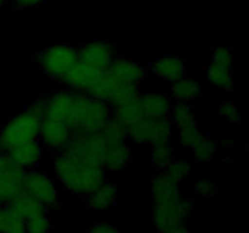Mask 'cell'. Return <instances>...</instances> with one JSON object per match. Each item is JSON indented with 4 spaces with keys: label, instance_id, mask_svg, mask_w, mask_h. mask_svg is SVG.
I'll list each match as a JSON object with an SVG mask.
<instances>
[{
    "label": "cell",
    "instance_id": "ab89813d",
    "mask_svg": "<svg viewBox=\"0 0 249 233\" xmlns=\"http://www.w3.org/2000/svg\"><path fill=\"white\" fill-rule=\"evenodd\" d=\"M46 0H14L15 7L19 10L23 9H31V7L39 6V5L44 4Z\"/></svg>",
    "mask_w": 249,
    "mask_h": 233
},
{
    "label": "cell",
    "instance_id": "9a60e30c",
    "mask_svg": "<svg viewBox=\"0 0 249 233\" xmlns=\"http://www.w3.org/2000/svg\"><path fill=\"white\" fill-rule=\"evenodd\" d=\"M150 184L152 204L177 200L182 196L180 192V182L168 176L163 171L152 176Z\"/></svg>",
    "mask_w": 249,
    "mask_h": 233
},
{
    "label": "cell",
    "instance_id": "7bdbcfd3",
    "mask_svg": "<svg viewBox=\"0 0 249 233\" xmlns=\"http://www.w3.org/2000/svg\"><path fill=\"white\" fill-rule=\"evenodd\" d=\"M12 233H27L26 231H17V232H12Z\"/></svg>",
    "mask_w": 249,
    "mask_h": 233
},
{
    "label": "cell",
    "instance_id": "e575fe53",
    "mask_svg": "<svg viewBox=\"0 0 249 233\" xmlns=\"http://www.w3.org/2000/svg\"><path fill=\"white\" fill-rule=\"evenodd\" d=\"M218 112L231 124H236L241 120V107L233 101H224L219 104Z\"/></svg>",
    "mask_w": 249,
    "mask_h": 233
},
{
    "label": "cell",
    "instance_id": "44dd1931",
    "mask_svg": "<svg viewBox=\"0 0 249 233\" xmlns=\"http://www.w3.org/2000/svg\"><path fill=\"white\" fill-rule=\"evenodd\" d=\"M6 205L10 209H12L24 221L31 220V218L41 215V214L48 213L46 208L40 201L34 199L33 197L22 193V192L17 194L15 198H12L9 203H6Z\"/></svg>",
    "mask_w": 249,
    "mask_h": 233
},
{
    "label": "cell",
    "instance_id": "d6986e66",
    "mask_svg": "<svg viewBox=\"0 0 249 233\" xmlns=\"http://www.w3.org/2000/svg\"><path fill=\"white\" fill-rule=\"evenodd\" d=\"M140 102L143 116L150 119L168 118L173 104L168 95L158 94V92L141 95Z\"/></svg>",
    "mask_w": 249,
    "mask_h": 233
},
{
    "label": "cell",
    "instance_id": "ac0fdd59",
    "mask_svg": "<svg viewBox=\"0 0 249 233\" xmlns=\"http://www.w3.org/2000/svg\"><path fill=\"white\" fill-rule=\"evenodd\" d=\"M133 157V150L129 142L107 146L105 152L102 167L106 172H118L125 169Z\"/></svg>",
    "mask_w": 249,
    "mask_h": 233
},
{
    "label": "cell",
    "instance_id": "836d02e7",
    "mask_svg": "<svg viewBox=\"0 0 249 233\" xmlns=\"http://www.w3.org/2000/svg\"><path fill=\"white\" fill-rule=\"evenodd\" d=\"M53 220L48 214H41V215L36 216L31 220L26 221V227L24 231L27 233H50L53 230Z\"/></svg>",
    "mask_w": 249,
    "mask_h": 233
},
{
    "label": "cell",
    "instance_id": "1f68e13d",
    "mask_svg": "<svg viewBox=\"0 0 249 233\" xmlns=\"http://www.w3.org/2000/svg\"><path fill=\"white\" fill-rule=\"evenodd\" d=\"M190 150L194 153V157L199 163H208L215 157L218 152V145L215 141L204 135Z\"/></svg>",
    "mask_w": 249,
    "mask_h": 233
},
{
    "label": "cell",
    "instance_id": "b9f144b4",
    "mask_svg": "<svg viewBox=\"0 0 249 233\" xmlns=\"http://www.w3.org/2000/svg\"><path fill=\"white\" fill-rule=\"evenodd\" d=\"M7 0H0V10L2 9V7L5 6V4H6Z\"/></svg>",
    "mask_w": 249,
    "mask_h": 233
},
{
    "label": "cell",
    "instance_id": "83f0119b",
    "mask_svg": "<svg viewBox=\"0 0 249 233\" xmlns=\"http://www.w3.org/2000/svg\"><path fill=\"white\" fill-rule=\"evenodd\" d=\"M26 221L19 217L12 209L5 205L0 206V233H12L24 231Z\"/></svg>",
    "mask_w": 249,
    "mask_h": 233
},
{
    "label": "cell",
    "instance_id": "8fae6325",
    "mask_svg": "<svg viewBox=\"0 0 249 233\" xmlns=\"http://www.w3.org/2000/svg\"><path fill=\"white\" fill-rule=\"evenodd\" d=\"M44 119L62 121L68 125L75 103V92L62 87L44 96Z\"/></svg>",
    "mask_w": 249,
    "mask_h": 233
},
{
    "label": "cell",
    "instance_id": "9c48e42d",
    "mask_svg": "<svg viewBox=\"0 0 249 233\" xmlns=\"http://www.w3.org/2000/svg\"><path fill=\"white\" fill-rule=\"evenodd\" d=\"M26 172L27 170L12 162L6 153L0 152V206L21 193Z\"/></svg>",
    "mask_w": 249,
    "mask_h": 233
},
{
    "label": "cell",
    "instance_id": "603a6c76",
    "mask_svg": "<svg viewBox=\"0 0 249 233\" xmlns=\"http://www.w3.org/2000/svg\"><path fill=\"white\" fill-rule=\"evenodd\" d=\"M204 77H206L207 82L213 86L219 87L221 90H226V91H232V68L225 67V66L211 61V63L206 67Z\"/></svg>",
    "mask_w": 249,
    "mask_h": 233
},
{
    "label": "cell",
    "instance_id": "7a4b0ae2",
    "mask_svg": "<svg viewBox=\"0 0 249 233\" xmlns=\"http://www.w3.org/2000/svg\"><path fill=\"white\" fill-rule=\"evenodd\" d=\"M112 118V107L107 102L75 92V103L68 126L73 133H99Z\"/></svg>",
    "mask_w": 249,
    "mask_h": 233
},
{
    "label": "cell",
    "instance_id": "f546056e",
    "mask_svg": "<svg viewBox=\"0 0 249 233\" xmlns=\"http://www.w3.org/2000/svg\"><path fill=\"white\" fill-rule=\"evenodd\" d=\"M175 157L174 148L172 143H165V145H155L150 146V162L156 169H160V171L167 167Z\"/></svg>",
    "mask_w": 249,
    "mask_h": 233
},
{
    "label": "cell",
    "instance_id": "4dcf8cb0",
    "mask_svg": "<svg viewBox=\"0 0 249 233\" xmlns=\"http://www.w3.org/2000/svg\"><path fill=\"white\" fill-rule=\"evenodd\" d=\"M117 82L114 79H112L109 75H107L106 73H104L101 78L88 90L85 94L89 95L90 97L96 100H101V101L107 102L108 101L109 96L113 92L114 87H116Z\"/></svg>",
    "mask_w": 249,
    "mask_h": 233
},
{
    "label": "cell",
    "instance_id": "52a82bcc",
    "mask_svg": "<svg viewBox=\"0 0 249 233\" xmlns=\"http://www.w3.org/2000/svg\"><path fill=\"white\" fill-rule=\"evenodd\" d=\"M22 193L40 201L48 211H55L60 205V192L55 180L45 172L27 170L22 182Z\"/></svg>",
    "mask_w": 249,
    "mask_h": 233
},
{
    "label": "cell",
    "instance_id": "7402d4cb",
    "mask_svg": "<svg viewBox=\"0 0 249 233\" xmlns=\"http://www.w3.org/2000/svg\"><path fill=\"white\" fill-rule=\"evenodd\" d=\"M117 187L111 182L105 181L97 189L87 196V205L91 210L102 211L112 208L117 201Z\"/></svg>",
    "mask_w": 249,
    "mask_h": 233
},
{
    "label": "cell",
    "instance_id": "7c38bea8",
    "mask_svg": "<svg viewBox=\"0 0 249 233\" xmlns=\"http://www.w3.org/2000/svg\"><path fill=\"white\" fill-rule=\"evenodd\" d=\"M104 73L78 60L57 82L65 89L72 90L74 92H87L104 75Z\"/></svg>",
    "mask_w": 249,
    "mask_h": 233
},
{
    "label": "cell",
    "instance_id": "d4e9b609",
    "mask_svg": "<svg viewBox=\"0 0 249 233\" xmlns=\"http://www.w3.org/2000/svg\"><path fill=\"white\" fill-rule=\"evenodd\" d=\"M141 96V89L140 85L136 84H126V83H117L116 87H114L113 92L109 96L107 103L114 108L121 104L126 103L129 101L139 99Z\"/></svg>",
    "mask_w": 249,
    "mask_h": 233
},
{
    "label": "cell",
    "instance_id": "60d3db41",
    "mask_svg": "<svg viewBox=\"0 0 249 233\" xmlns=\"http://www.w3.org/2000/svg\"><path fill=\"white\" fill-rule=\"evenodd\" d=\"M164 233H192V231L190 230L189 227H186L184 223H181V225L175 226V227L170 228V230H168L167 232H164Z\"/></svg>",
    "mask_w": 249,
    "mask_h": 233
},
{
    "label": "cell",
    "instance_id": "4fadbf2b",
    "mask_svg": "<svg viewBox=\"0 0 249 233\" xmlns=\"http://www.w3.org/2000/svg\"><path fill=\"white\" fill-rule=\"evenodd\" d=\"M72 136V129L66 123L43 119L38 140L44 148H48L53 152H60L67 146Z\"/></svg>",
    "mask_w": 249,
    "mask_h": 233
},
{
    "label": "cell",
    "instance_id": "5b68a950",
    "mask_svg": "<svg viewBox=\"0 0 249 233\" xmlns=\"http://www.w3.org/2000/svg\"><path fill=\"white\" fill-rule=\"evenodd\" d=\"M194 200L184 196L177 200L153 204L151 221L158 233H164L170 228L184 223L185 220L194 213Z\"/></svg>",
    "mask_w": 249,
    "mask_h": 233
},
{
    "label": "cell",
    "instance_id": "3957f363",
    "mask_svg": "<svg viewBox=\"0 0 249 233\" xmlns=\"http://www.w3.org/2000/svg\"><path fill=\"white\" fill-rule=\"evenodd\" d=\"M41 121L27 109L14 116L0 131V152L6 153L12 148L38 140Z\"/></svg>",
    "mask_w": 249,
    "mask_h": 233
},
{
    "label": "cell",
    "instance_id": "ee69618b",
    "mask_svg": "<svg viewBox=\"0 0 249 233\" xmlns=\"http://www.w3.org/2000/svg\"><path fill=\"white\" fill-rule=\"evenodd\" d=\"M77 233H84V232H77Z\"/></svg>",
    "mask_w": 249,
    "mask_h": 233
},
{
    "label": "cell",
    "instance_id": "d6a6232c",
    "mask_svg": "<svg viewBox=\"0 0 249 233\" xmlns=\"http://www.w3.org/2000/svg\"><path fill=\"white\" fill-rule=\"evenodd\" d=\"M192 170H194V164L185 158L174 157L172 162L167 165V167L163 170V172H165L172 179L177 180L178 182H181L191 174Z\"/></svg>",
    "mask_w": 249,
    "mask_h": 233
},
{
    "label": "cell",
    "instance_id": "277c9868",
    "mask_svg": "<svg viewBox=\"0 0 249 233\" xmlns=\"http://www.w3.org/2000/svg\"><path fill=\"white\" fill-rule=\"evenodd\" d=\"M36 61L46 75L60 80L78 61L77 48L67 43L53 44L39 51Z\"/></svg>",
    "mask_w": 249,
    "mask_h": 233
},
{
    "label": "cell",
    "instance_id": "ba28073f",
    "mask_svg": "<svg viewBox=\"0 0 249 233\" xmlns=\"http://www.w3.org/2000/svg\"><path fill=\"white\" fill-rule=\"evenodd\" d=\"M107 145L99 133H73L63 152L82 162L101 165Z\"/></svg>",
    "mask_w": 249,
    "mask_h": 233
},
{
    "label": "cell",
    "instance_id": "8d00e7d4",
    "mask_svg": "<svg viewBox=\"0 0 249 233\" xmlns=\"http://www.w3.org/2000/svg\"><path fill=\"white\" fill-rule=\"evenodd\" d=\"M195 191L203 198H212L216 192V181L212 179H198L195 182Z\"/></svg>",
    "mask_w": 249,
    "mask_h": 233
},
{
    "label": "cell",
    "instance_id": "f35d334b",
    "mask_svg": "<svg viewBox=\"0 0 249 233\" xmlns=\"http://www.w3.org/2000/svg\"><path fill=\"white\" fill-rule=\"evenodd\" d=\"M26 109L29 112V113L33 114L34 116H36V118H39L43 120L44 112H45V102H44V96L39 97V99L32 101L31 103L26 107Z\"/></svg>",
    "mask_w": 249,
    "mask_h": 233
},
{
    "label": "cell",
    "instance_id": "e0dca14e",
    "mask_svg": "<svg viewBox=\"0 0 249 233\" xmlns=\"http://www.w3.org/2000/svg\"><path fill=\"white\" fill-rule=\"evenodd\" d=\"M10 159L26 170H31L40 162L44 154V147L39 140L15 147L6 152Z\"/></svg>",
    "mask_w": 249,
    "mask_h": 233
},
{
    "label": "cell",
    "instance_id": "cb8c5ba5",
    "mask_svg": "<svg viewBox=\"0 0 249 233\" xmlns=\"http://www.w3.org/2000/svg\"><path fill=\"white\" fill-rule=\"evenodd\" d=\"M112 116L117 119L121 124H123L126 130L130 129L131 126L135 125L136 123H139L143 118L140 97L112 108Z\"/></svg>",
    "mask_w": 249,
    "mask_h": 233
},
{
    "label": "cell",
    "instance_id": "4316f807",
    "mask_svg": "<svg viewBox=\"0 0 249 233\" xmlns=\"http://www.w3.org/2000/svg\"><path fill=\"white\" fill-rule=\"evenodd\" d=\"M168 118L173 126H177L178 129L196 120L194 108H192L191 103H187V102H177V103L172 104Z\"/></svg>",
    "mask_w": 249,
    "mask_h": 233
},
{
    "label": "cell",
    "instance_id": "f1b7e54d",
    "mask_svg": "<svg viewBox=\"0 0 249 233\" xmlns=\"http://www.w3.org/2000/svg\"><path fill=\"white\" fill-rule=\"evenodd\" d=\"M204 136L202 126L197 120L187 124V125L179 128V133H178V141H179L180 147L191 150L199 140Z\"/></svg>",
    "mask_w": 249,
    "mask_h": 233
},
{
    "label": "cell",
    "instance_id": "8992f818",
    "mask_svg": "<svg viewBox=\"0 0 249 233\" xmlns=\"http://www.w3.org/2000/svg\"><path fill=\"white\" fill-rule=\"evenodd\" d=\"M173 124L169 118L150 119L143 116L139 123L128 129V140L134 145H165L172 143Z\"/></svg>",
    "mask_w": 249,
    "mask_h": 233
},
{
    "label": "cell",
    "instance_id": "6da1fadb",
    "mask_svg": "<svg viewBox=\"0 0 249 233\" xmlns=\"http://www.w3.org/2000/svg\"><path fill=\"white\" fill-rule=\"evenodd\" d=\"M53 164L57 181L74 196H89L107 181V172L101 165L82 162L63 150L55 152Z\"/></svg>",
    "mask_w": 249,
    "mask_h": 233
},
{
    "label": "cell",
    "instance_id": "484cf974",
    "mask_svg": "<svg viewBox=\"0 0 249 233\" xmlns=\"http://www.w3.org/2000/svg\"><path fill=\"white\" fill-rule=\"evenodd\" d=\"M100 135L102 136L107 146H114L119 145V143L128 142V130H126L123 124L119 123L113 116L107 121L104 129L100 131Z\"/></svg>",
    "mask_w": 249,
    "mask_h": 233
},
{
    "label": "cell",
    "instance_id": "d590c367",
    "mask_svg": "<svg viewBox=\"0 0 249 233\" xmlns=\"http://www.w3.org/2000/svg\"><path fill=\"white\" fill-rule=\"evenodd\" d=\"M212 61L219 63V65L225 66V67L232 68L233 53L232 51H231V49L218 46V48L213 49V52H212Z\"/></svg>",
    "mask_w": 249,
    "mask_h": 233
},
{
    "label": "cell",
    "instance_id": "74e56055",
    "mask_svg": "<svg viewBox=\"0 0 249 233\" xmlns=\"http://www.w3.org/2000/svg\"><path fill=\"white\" fill-rule=\"evenodd\" d=\"M87 233H123V231L117 226L101 221V222H96L90 226Z\"/></svg>",
    "mask_w": 249,
    "mask_h": 233
},
{
    "label": "cell",
    "instance_id": "ffe728a7",
    "mask_svg": "<svg viewBox=\"0 0 249 233\" xmlns=\"http://www.w3.org/2000/svg\"><path fill=\"white\" fill-rule=\"evenodd\" d=\"M202 91H203V85L201 80L196 78L184 77L172 83L170 87V95L173 100L177 102H187V103H192L198 97H201Z\"/></svg>",
    "mask_w": 249,
    "mask_h": 233
},
{
    "label": "cell",
    "instance_id": "5bb4252c",
    "mask_svg": "<svg viewBox=\"0 0 249 233\" xmlns=\"http://www.w3.org/2000/svg\"><path fill=\"white\" fill-rule=\"evenodd\" d=\"M107 75L116 80L117 83L140 85L147 74V68L145 65L138 61L117 56L111 65L105 70Z\"/></svg>",
    "mask_w": 249,
    "mask_h": 233
},
{
    "label": "cell",
    "instance_id": "2e32d148",
    "mask_svg": "<svg viewBox=\"0 0 249 233\" xmlns=\"http://www.w3.org/2000/svg\"><path fill=\"white\" fill-rule=\"evenodd\" d=\"M151 70L164 82L174 83L185 77L186 62L181 56H162L151 65Z\"/></svg>",
    "mask_w": 249,
    "mask_h": 233
},
{
    "label": "cell",
    "instance_id": "30bf717a",
    "mask_svg": "<svg viewBox=\"0 0 249 233\" xmlns=\"http://www.w3.org/2000/svg\"><path fill=\"white\" fill-rule=\"evenodd\" d=\"M77 53L78 60L91 66L95 69L105 72L117 57V49L111 41L92 40L78 46Z\"/></svg>",
    "mask_w": 249,
    "mask_h": 233
}]
</instances>
